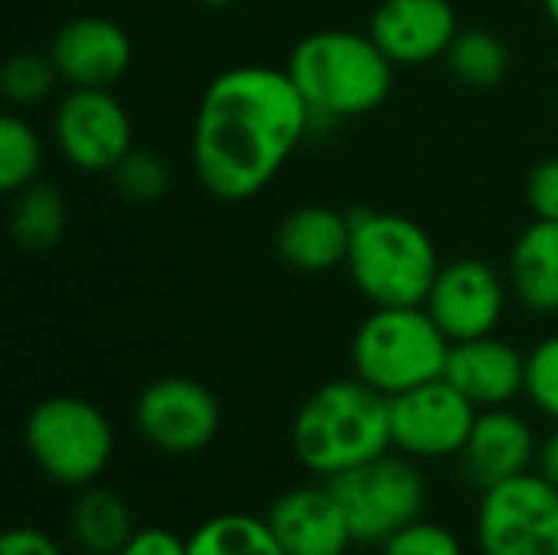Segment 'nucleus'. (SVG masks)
I'll return each mask as SVG.
<instances>
[{"label": "nucleus", "mask_w": 558, "mask_h": 555, "mask_svg": "<svg viewBox=\"0 0 558 555\" xmlns=\"http://www.w3.org/2000/svg\"><path fill=\"white\" fill-rule=\"evenodd\" d=\"M43 170V141L36 128L10 111L0 118V190L7 196L36 183Z\"/></svg>", "instance_id": "24"}, {"label": "nucleus", "mask_w": 558, "mask_h": 555, "mask_svg": "<svg viewBox=\"0 0 558 555\" xmlns=\"http://www.w3.org/2000/svg\"><path fill=\"white\" fill-rule=\"evenodd\" d=\"M461 33L451 0H383L369 20V36L392 65H428L445 59Z\"/></svg>", "instance_id": "14"}, {"label": "nucleus", "mask_w": 558, "mask_h": 555, "mask_svg": "<svg viewBox=\"0 0 558 555\" xmlns=\"http://www.w3.org/2000/svg\"><path fill=\"white\" fill-rule=\"evenodd\" d=\"M445 379L477 409H500L523 396L526 357L513 343L494 334L477 340H461L451 343Z\"/></svg>", "instance_id": "17"}, {"label": "nucleus", "mask_w": 558, "mask_h": 555, "mask_svg": "<svg viewBox=\"0 0 558 555\" xmlns=\"http://www.w3.org/2000/svg\"><path fill=\"white\" fill-rule=\"evenodd\" d=\"M7 229L16 249L23 252H49L65 229V200L62 193L46 183L36 180L29 186H23L20 193L10 196V216H7Z\"/></svg>", "instance_id": "21"}, {"label": "nucleus", "mask_w": 558, "mask_h": 555, "mask_svg": "<svg viewBox=\"0 0 558 555\" xmlns=\"http://www.w3.org/2000/svg\"><path fill=\"white\" fill-rule=\"evenodd\" d=\"M448 72L468 85V88H497L507 79L510 69V52L504 39H497L487 29H461L445 52Z\"/></svg>", "instance_id": "23"}, {"label": "nucleus", "mask_w": 558, "mask_h": 555, "mask_svg": "<svg viewBox=\"0 0 558 555\" xmlns=\"http://www.w3.org/2000/svg\"><path fill=\"white\" fill-rule=\"evenodd\" d=\"M284 69L307 101L314 121L369 114L389 98L396 72L376 39L356 29L307 33L291 49Z\"/></svg>", "instance_id": "3"}, {"label": "nucleus", "mask_w": 558, "mask_h": 555, "mask_svg": "<svg viewBox=\"0 0 558 555\" xmlns=\"http://www.w3.org/2000/svg\"><path fill=\"white\" fill-rule=\"evenodd\" d=\"M523 396L530 399V406L558 425V334L539 340L530 353H526V389Z\"/></svg>", "instance_id": "27"}, {"label": "nucleus", "mask_w": 558, "mask_h": 555, "mask_svg": "<svg viewBox=\"0 0 558 555\" xmlns=\"http://www.w3.org/2000/svg\"><path fill=\"white\" fill-rule=\"evenodd\" d=\"M510 288L536 314L558 311V222L536 219L510 249Z\"/></svg>", "instance_id": "19"}, {"label": "nucleus", "mask_w": 558, "mask_h": 555, "mask_svg": "<svg viewBox=\"0 0 558 555\" xmlns=\"http://www.w3.org/2000/svg\"><path fill=\"white\" fill-rule=\"evenodd\" d=\"M474 543L481 555H558V487L526 471L481 491Z\"/></svg>", "instance_id": "8"}, {"label": "nucleus", "mask_w": 558, "mask_h": 555, "mask_svg": "<svg viewBox=\"0 0 558 555\" xmlns=\"http://www.w3.org/2000/svg\"><path fill=\"white\" fill-rule=\"evenodd\" d=\"M62 160L82 173H111L131 150V118L111 88H69L52 114Z\"/></svg>", "instance_id": "11"}, {"label": "nucleus", "mask_w": 558, "mask_h": 555, "mask_svg": "<svg viewBox=\"0 0 558 555\" xmlns=\"http://www.w3.org/2000/svg\"><path fill=\"white\" fill-rule=\"evenodd\" d=\"M526 200L536 219L558 222V157H546L533 167L526 180Z\"/></svg>", "instance_id": "29"}, {"label": "nucleus", "mask_w": 558, "mask_h": 555, "mask_svg": "<svg viewBox=\"0 0 558 555\" xmlns=\"http://www.w3.org/2000/svg\"><path fill=\"white\" fill-rule=\"evenodd\" d=\"M451 340L422 307H373L356 327L350 360L353 376L396 399L445 376Z\"/></svg>", "instance_id": "5"}, {"label": "nucleus", "mask_w": 558, "mask_h": 555, "mask_svg": "<svg viewBox=\"0 0 558 555\" xmlns=\"http://www.w3.org/2000/svg\"><path fill=\"white\" fill-rule=\"evenodd\" d=\"M481 409L445 376L389 399L392 448L418 464L461 458Z\"/></svg>", "instance_id": "9"}, {"label": "nucleus", "mask_w": 558, "mask_h": 555, "mask_svg": "<svg viewBox=\"0 0 558 555\" xmlns=\"http://www.w3.org/2000/svg\"><path fill=\"white\" fill-rule=\"evenodd\" d=\"M347 268L373 307H422L441 262L435 239L412 216L353 209Z\"/></svg>", "instance_id": "4"}, {"label": "nucleus", "mask_w": 558, "mask_h": 555, "mask_svg": "<svg viewBox=\"0 0 558 555\" xmlns=\"http://www.w3.org/2000/svg\"><path fill=\"white\" fill-rule=\"evenodd\" d=\"M291 448L304 471L333 481L392 451L389 399L363 379H330L314 389L291 422Z\"/></svg>", "instance_id": "2"}, {"label": "nucleus", "mask_w": 558, "mask_h": 555, "mask_svg": "<svg viewBox=\"0 0 558 555\" xmlns=\"http://www.w3.org/2000/svg\"><path fill=\"white\" fill-rule=\"evenodd\" d=\"M379 553L383 555H468L464 553V540H461L451 527H445V523H438V520H428V517H422V520L409 523L405 530H399L392 540H386V543L379 546Z\"/></svg>", "instance_id": "28"}, {"label": "nucleus", "mask_w": 558, "mask_h": 555, "mask_svg": "<svg viewBox=\"0 0 558 555\" xmlns=\"http://www.w3.org/2000/svg\"><path fill=\"white\" fill-rule=\"evenodd\" d=\"M137 523L124 497L108 487L78 491L69 510V536L85 555H118V550L134 536Z\"/></svg>", "instance_id": "20"}, {"label": "nucleus", "mask_w": 558, "mask_h": 555, "mask_svg": "<svg viewBox=\"0 0 558 555\" xmlns=\"http://www.w3.org/2000/svg\"><path fill=\"white\" fill-rule=\"evenodd\" d=\"M118 555H186V536L170 527H137Z\"/></svg>", "instance_id": "30"}, {"label": "nucleus", "mask_w": 558, "mask_h": 555, "mask_svg": "<svg viewBox=\"0 0 558 555\" xmlns=\"http://www.w3.org/2000/svg\"><path fill=\"white\" fill-rule=\"evenodd\" d=\"M536 458H539V438L533 425L510 406H500V409H481L458 461L464 468V478L477 491H487L494 484L536 471Z\"/></svg>", "instance_id": "16"}, {"label": "nucleus", "mask_w": 558, "mask_h": 555, "mask_svg": "<svg viewBox=\"0 0 558 555\" xmlns=\"http://www.w3.org/2000/svg\"><path fill=\"white\" fill-rule=\"evenodd\" d=\"M46 52L69 88H111L131 69V39L108 16L62 23Z\"/></svg>", "instance_id": "15"}, {"label": "nucleus", "mask_w": 558, "mask_h": 555, "mask_svg": "<svg viewBox=\"0 0 558 555\" xmlns=\"http://www.w3.org/2000/svg\"><path fill=\"white\" fill-rule=\"evenodd\" d=\"M59 72L49 59V52H16L7 59L3 75H0V88L3 98L13 108H33L39 101H46L56 88Z\"/></svg>", "instance_id": "25"}, {"label": "nucleus", "mask_w": 558, "mask_h": 555, "mask_svg": "<svg viewBox=\"0 0 558 555\" xmlns=\"http://www.w3.org/2000/svg\"><path fill=\"white\" fill-rule=\"evenodd\" d=\"M23 445L43 478L69 491H85L114 458V429L95 402L49 396L29 409Z\"/></svg>", "instance_id": "6"}, {"label": "nucleus", "mask_w": 558, "mask_h": 555, "mask_svg": "<svg viewBox=\"0 0 558 555\" xmlns=\"http://www.w3.org/2000/svg\"><path fill=\"white\" fill-rule=\"evenodd\" d=\"M311 124L314 114L288 69H226L196 108L193 170L216 200H252L281 173Z\"/></svg>", "instance_id": "1"}, {"label": "nucleus", "mask_w": 558, "mask_h": 555, "mask_svg": "<svg viewBox=\"0 0 558 555\" xmlns=\"http://www.w3.org/2000/svg\"><path fill=\"white\" fill-rule=\"evenodd\" d=\"M186 555H284L265 517L216 514L186 536Z\"/></svg>", "instance_id": "22"}, {"label": "nucleus", "mask_w": 558, "mask_h": 555, "mask_svg": "<svg viewBox=\"0 0 558 555\" xmlns=\"http://www.w3.org/2000/svg\"><path fill=\"white\" fill-rule=\"evenodd\" d=\"M275 249L288 268L301 275H327L337 265H347L350 216L320 203L298 206L281 219L275 232Z\"/></svg>", "instance_id": "18"}, {"label": "nucleus", "mask_w": 558, "mask_h": 555, "mask_svg": "<svg viewBox=\"0 0 558 555\" xmlns=\"http://www.w3.org/2000/svg\"><path fill=\"white\" fill-rule=\"evenodd\" d=\"M114 186L124 200H134V203H154L160 200L167 190H170V170L167 164L150 154V150H131L114 170Z\"/></svg>", "instance_id": "26"}, {"label": "nucleus", "mask_w": 558, "mask_h": 555, "mask_svg": "<svg viewBox=\"0 0 558 555\" xmlns=\"http://www.w3.org/2000/svg\"><path fill=\"white\" fill-rule=\"evenodd\" d=\"M536 471L558 487V425L539 442V458H536Z\"/></svg>", "instance_id": "32"}, {"label": "nucleus", "mask_w": 558, "mask_h": 555, "mask_svg": "<svg viewBox=\"0 0 558 555\" xmlns=\"http://www.w3.org/2000/svg\"><path fill=\"white\" fill-rule=\"evenodd\" d=\"M196 3H203V7H209V10H226V7H232V3H239V0H196Z\"/></svg>", "instance_id": "33"}, {"label": "nucleus", "mask_w": 558, "mask_h": 555, "mask_svg": "<svg viewBox=\"0 0 558 555\" xmlns=\"http://www.w3.org/2000/svg\"><path fill=\"white\" fill-rule=\"evenodd\" d=\"M543 7H546V13H549V20L558 26V0H543Z\"/></svg>", "instance_id": "34"}, {"label": "nucleus", "mask_w": 558, "mask_h": 555, "mask_svg": "<svg viewBox=\"0 0 558 555\" xmlns=\"http://www.w3.org/2000/svg\"><path fill=\"white\" fill-rule=\"evenodd\" d=\"M222 425L219 399L190 376H160L134 402L137 435L163 455H196L213 445Z\"/></svg>", "instance_id": "10"}, {"label": "nucleus", "mask_w": 558, "mask_h": 555, "mask_svg": "<svg viewBox=\"0 0 558 555\" xmlns=\"http://www.w3.org/2000/svg\"><path fill=\"white\" fill-rule=\"evenodd\" d=\"M0 555H62V546L39 527H10L0 536Z\"/></svg>", "instance_id": "31"}, {"label": "nucleus", "mask_w": 558, "mask_h": 555, "mask_svg": "<svg viewBox=\"0 0 558 555\" xmlns=\"http://www.w3.org/2000/svg\"><path fill=\"white\" fill-rule=\"evenodd\" d=\"M507 307V285L484 258H454L438 268L425 311L451 343L477 340L497 330Z\"/></svg>", "instance_id": "12"}, {"label": "nucleus", "mask_w": 558, "mask_h": 555, "mask_svg": "<svg viewBox=\"0 0 558 555\" xmlns=\"http://www.w3.org/2000/svg\"><path fill=\"white\" fill-rule=\"evenodd\" d=\"M262 517L284 555H347L353 546L350 523L327 481L278 494Z\"/></svg>", "instance_id": "13"}, {"label": "nucleus", "mask_w": 558, "mask_h": 555, "mask_svg": "<svg viewBox=\"0 0 558 555\" xmlns=\"http://www.w3.org/2000/svg\"><path fill=\"white\" fill-rule=\"evenodd\" d=\"M327 484L343 507L353 546L379 550L428 510V481L418 461L399 455L396 448Z\"/></svg>", "instance_id": "7"}]
</instances>
